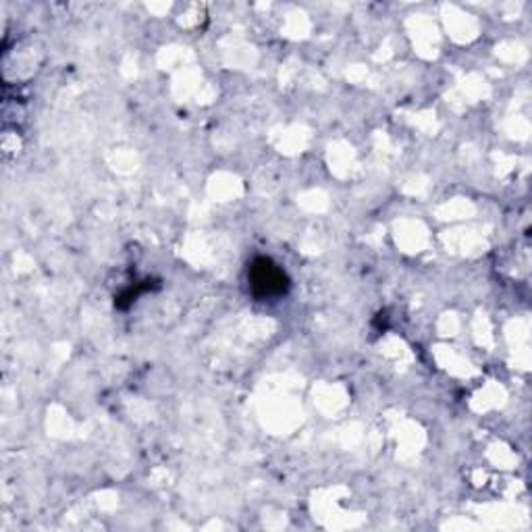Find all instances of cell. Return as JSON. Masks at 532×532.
<instances>
[{
	"mask_svg": "<svg viewBox=\"0 0 532 532\" xmlns=\"http://www.w3.org/2000/svg\"><path fill=\"white\" fill-rule=\"evenodd\" d=\"M248 279H250L254 296L262 300L283 296L289 289L287 275L269 258H256L248 271Z\"/></svg>",
	"mask_w": 532,
	"mask_h": 532,
	"instance_id": "6da1fadb",
	"label": "cell"
}]
</instances>
